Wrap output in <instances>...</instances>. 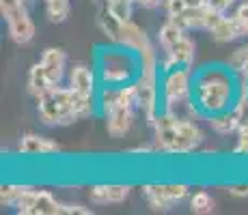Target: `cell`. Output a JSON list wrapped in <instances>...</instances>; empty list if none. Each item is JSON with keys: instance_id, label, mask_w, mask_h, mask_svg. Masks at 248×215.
<instances>
[{"instance_id": "cell-25", "label": "cell", "mask_w": 248, "mask_h": 215, "mask_svg": "<svg viewBox=\"0 0 248 215\" xmlns=\"http://www.w3.org/2000/svg\"><path fill=\"white\" fill-rule=\"evenodd\" d=\"M91 213L93 211L80 202H63V215H91Z\"/></svg>"}, {"instance_id": "cell-3", "label": "cell", "mask_w": 248, "mask_h": 215, "mask_svg": "<svg viewBox=\"0 0 248 215\" xmlns=\"http://www.w3.org/2000/svg\"><path fill=\"white\" fill-rule=\"evenodd\" d=\"M155 153L160 155H190L205 142V133L197 121L175 112H160L149 123Z\"/></svg>"}, {"instance_id": "cell-14", "label": "cell", "mask_w": 248, "mask_h": 215, "mask_svg": "<svg viewBox=\"0 0 248 215\" xmlns=\"http://www.w3.org/2000/svg\"><path fill=\"white\" fill-rule=\"evenodd\" d=\"M17 153L28 157H50V155H59L61 144L52 138L44 136L37 131H26L22 133L20 144H17Z\"/></svg>"}, {"instance_id": "cell-20", "label": "cell", "mask_w": 248, "mask_h": 215, "mask_svg": "<svg viewBox=\"0 0 248 215\" xmlns=\"http://www.w3.org/2000/svg\"><path fill=\"white\" fill-rule=\"evenodd\" d=\"M28 187H31V185L4 183L2 187H0V204H2V207H9V209H16Z\"/></svg>"}, {"instance_id": "cell-21", "label": "cell", "mask_w": 248, "mask_h": 215, "mask_svg": "<svg viewBox=\"0 0 248 215\" xmlns=\"http://www.w3.org/2000/svg\"><path fill=\"white\" fill-rule=\"evenodd\" d=\"M229 67L235 71L240 80H248V41L235 47V52L229 58Z\"/></svg>"}, {"instance_id": "cell-10", "label": "cell", "mask_w": 248, "mask_h": 215, "mask_svg": "<svg viewBox=\"0 0 248 215\" xmlns=\"http://www.w3.org/2000/svg\"><path fill=\"white\" fill-rule=\"evenodd\" d=\"M222 15V11H216L214 7H209L207 2L205 4H199V7H192V9H186V11L177 13V15L169 17L173 20L175 24H179L184 30L192 32V30H205L207 32L212 28V24Z\"/></svg>"}, {"instance_id": "cell-29", "label": "cell", "mask_w": 248, "mask_h": 215, "mask_svg": "<svg viewBox=\"0 0 248 215\" xmlns=\"http://www.w3.org/2000/svg\"><path fill=\"white\" fill-rule=\"evenodd\" d=\"M22 2H28V0H22Z\"/></svg>"}, {"instance_id": "cell-17", "label": "cell", "mask_w": 248, "mask_h": 215, "mask_svg": "<svg viewBox=\"0 0 248 215\" xmlns=\"http://www.w3.org/2000/svg\"><path fill=\"white\" fill-rule=\"evenodd\" d=\"M52 86H56V84L47 78V73L44 71V67H41L39 63H35L31 69H28V73H26V88H28V93H31L35 99L41 97L44 93H47Z\"/></svg>"}, {"instance_id": "cell-13", "label": "cell", "mask_w": 248, "mask_h": 215, "mask_svg": "<svg viewBox=\"0 0 248 215\" xmlns=\"http://www.w3.org/2000/svg\"><path fill=\"white\" fill-rule=\"evenodd\" d=\"M136 106H121V108H112L108 112H104V121H106V133L114 140L125 138L132 131L136 121Z\"/></svg>"}, {"instance_id": "cell-28", "label": "cell", "mask_w": 248, "mask_h": 215, "mask_svg": "<svg viewBox=\"0 0 248 215\" xmlns=\"http://www.w3.org/2000/svg\"><path fill=\"white\" fill-rule=\"evenodd\" d=\"M134 4L142 9H158V7H164V0H134Z\"/></svg>"}, {"instance_id": "cell-15", "label": "cell", "mask_w": 248, "mask_h": 215, "mask_svg": "<svg viewBox=\"0 0 248 215\" xmlns=\"http://www.w3.org/2000/svg\"><path fill=\"white\" fill-rule=\"evenodd\" d=\"M209 39L216 41V43H222V45H227V43H233L237 39H244V30H242L240 22H237V17L229 15V13H222L220 17H218L216 22L212 24V28L207 30Z\"/></svg>"}, {"instance_id": "cell-22", "label": "cell", "mask_w": 248, "mask_h": 215, "mask_svg": "<svg viewBox=\"0 0 248 215\" xmlns=\"http://www.w3.org/2000/svg\"><path fill=\"white\" fill-rule=\"evenodd\" d=\"M207 0H164V11H166V17H173L177 13L186 11V9H192V7H199V4H205Z\"/></svg>"}, {"instance_id": "cell-4", "label": "cell", "mask_w": 248, "mask_h": 215, "mask_svg": "<svg viewBox=\"0 0 248 215\" xmlns=\"http://www.w3.org/2000/svg\"><path fill=\"white\" fill-rule=\"evenodd\" d=\"M158 47L162 50L160 67L162 73L173 69H192L197 58V43L188 35V30L166 17L158 28Z\"/></svg>"}, {"instance_id": "cell-23", "label": "cell", "mask_w": 248, "mask_h": 215, "mask_svg": "<svg viewBox=\"0 0 248 215\" xmlns=\"http://www.w3.org/2000/svg\"><path fill=\"white\" fill-rule=\"evenodd\" d=\"M233 155L248 157V118L242 123V127L235 133V146H233Z\"/></svg>"}, {"instance_id": "cell-9", "label": "cell", "mask_w": 248, "mask_h": 215, "mask_svg": "<svg viewBox=\"0 0 248 215\" xmlns=\"http://www.w3.org/2000/svg\"><path fill=\"white\" fill-rule=\"evenodd\" d=\"M16 211L22 215H63V202L47 189L31 185L17 202Z\"/></svg>"}, {"instance_id": "cell-12", "label": "cell", "mask_w": 248, "mask_h": 215, "mask_svg": "<svg viewBox=\"0 0 248 215\" xmlns=\"http://www.w3.org/2000/svg\"><path fill=\"white\" fill-rule=\"evenodd\" d=\"M132 187L127 183H97L89 187V200L91 204L97 207H110V204H123L130 198Z\"/></svg>"}, {"instance_id": "cell-7", "label": "cell", "mask_w": 248, "mask_h": 215, "mask_svg": "<svg viewBox=\"0 0 248 215\" xmlns=\"http://www.w3.org/2000/svg\"><path fill=\"white\" fill-rule=\"evenodd\" d=\"M0 13L7 24L9 39L17 45H28L37 35V26L32 22L26 2L22 0H0Z\"/></svg>"}, {"instance_id": "cell-6", "label": "cell", "mask_w": 248, "mask_h": 215, "mask_svg": "<svg viewBox=\"0 0 248 215\" xmlns=\"http://www.w3.org/2000/svg\"><path fill=\"white\" fill-rule=\"evenodd\" d=\"M162 112L181 114L184 110L194 112V71L173 69L162 73ZM197 114V112H194Z\"/></svg>"}, {"instance_id": "cell-27", "label": "cell", "mask_w": 248, "mask_h": 215, "mask_svg": "<svg viewBox=\"0 0 248 215\" xmlns=\"http://www.w3.org/2000/svg\"><path fill=\"white\" fill-rule=\"evenodd\" d=\"M207 4L209 7H214L216 11H222V13H227L229 9H233L237 4V0H207Z\"/></svg>"}, {"instance_id": "cell-5", "label": "cell", "mask_w": 248, "mask_h": 215, "mask_svg": "<svg viewBox=\"0 0 248 215\" xmlns=\"http://www.w3.org/2000/svg\"><path fill=\"white\" fill-rule=\"evenodd\" d=\"M140 69L138 54L123 45L106 47L97 54V78L102 86H127L134 84Z\"/></svg>"}, {"instance_id": "cell-26", "label": "cell", "mask_w": 248, "mask_h": 215, "mask_svg": "<svg viewBox=\"0 0 248 215\" xmlns=\"http://www.w3.org/2000/svg\"><path fill=\"white\" fill-rule=\"evenodd\" d=\"M227 194L233 198H248V183H233L227 185Z\"/></svg>"}, {"instance_id": "cell-11", "label": "cell", "mask_w": 248, "mask_h": 215, "mask_svg": "<svg viewBox=\"0 0 248 215\" xmlns=\"http://www.w3.org/2000/svg\"><path fill=\"white\" fill-rule=\"evenodd\" d=\"M97 71L87 63H74L67 71V86L71 90L87 97H97Z\"/></svg>"}, {"instance_id": "cell-16", "label": "cell", "mask_w": 248, "mask_h": 215, "mask_svg": "<svg viewBox=\"0 0 248 215\" xmlns=\"http://www.w3.org/2000/svg\"><path fill=\"white\" fill-rule=\"evenodd\" d=\"M39 65L44 67V71L47 73V78L54 84H61L63 78L67 75L69 67H67V54L63 47H46L44 54L39 58Z\"/></svg>"}, {"instance_id": "cell-8", "label": "cell", "mask_w": 248, "mask_h": 215, "mask_svg": "<svg viewBox=\"0 0 248 215\" xmlns=\"http://www.w3.org/2000/svg\"><path fill=\"white\" fill-rule=\"evenodd\" d=\"M140 196L151 211H170L175 204L190 196V185L186 183H147L140 187Z\"/></svg>"}, {"instance_id": "cell-19", "label": "cell", "mask_w": 248, "mask_h": 215, "mask_svg": "<svg viewBox=\"0 0 248 215\" xmlns=\"http://www.w3.org/2000/svg\"><path fill=\"white\" fill-rule=\"evenodd\" d=\"M44 7H46V17L52 24H63L69 20L71 13L69 0H44Z\"/></svg>"}, {"instance_id": "cell-24", "label": "cell", "mask_w": 248, "mask_h": 215, "mask_svg": "<svg viewBox=\"0 0 248 215\" xmlns=\"http://www.w3.org/2000/svg\"><path fill=\"white\" fill-rule=\"evenodd\" d=\"M233 15L237 17V22H240L242 30H244V35L248 37V0H244V2L237 4L235 11H233Z\"/></svg>"}, {"instance_id": "cell-2", "label": "cell", "mask_w": 248, "mask_h": 215, "mask_svg": "<svg viewBox=\"0 0 248 215\" xmlns=\"http://www.w3.org/2000/svg\"><path fill=\"white\" fill-rule=\"evenodd\" d=\"M37 116L47 127H69L74 123L87 121L97 112V97H87L69 86H52L47 93L35 99Z\"/></svg>"}, {"instance_id": "cell-18", "label": "cell", "mask_w": 248, "mask_h": 215, "mask_svg": "<svg viewBox=\"0 0 248 215\" xmlns=\"http://www.w3.org/2000/svg\"><path fill=\"white\" fill-rule=\"evenodd\" d=\"M188 207L194 215H209L216 209V200L207 189H197L188 196Z\"/></svg>"}, {"instance_id": "cell-1", "label": "cell", "mask_w": 248, "mask_h": 215, "mask_svg": "<svg viewBox=\"0 0 248 215\" xmlns=\"http://www.w3.org/2000/svg\"><path fill=\"white\" fill-rule=\"evenodd\" d=\"M240 95V78L227 65H207L194 71V112L209 118L231 110Z\"/></svg>"}]
</instances>
